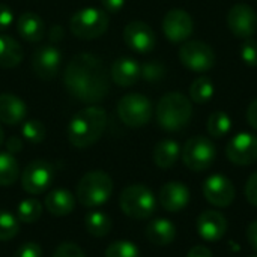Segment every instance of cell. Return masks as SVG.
<instances>
[{
  "label": "cell",
  "mask_w": 257,
  "mask_h": 257,
  "mask_svg": "<svg viewBox=\"0 0 257 257\" xmlns=\"http://www.w3.org/2000/svg\"><path fill=\"white\" fill-rule=\"evenodd\" d=\"M53 257H86L83 250L77 245V244H72V242H63L60 244Z\"/></svg>",
  "instance_id": "36"
},
{
  "label": "cell",
  "mask_w": 257,
  "mask_h": 257,
  "mask_svg": "<svg viewBox=\"0 0 257 257\" xmlns=\"http://www.w3.org/2000/svg\"><path fill=\"white\" fill-rule=\"evenodd\" d=\"M247 241L250 247L257 253V220L250 223V226L247 227Z\"/></svg>",
  "instance_id": "42"
},
{
  "label": "cell",
  "mask_w": 257,
  "mask_h": 257,
  "mask_svg": "<svg viewBox=\"0 0 257 257\" xmlns=\"http://www.w3.org/2000/svg\"><path fill=\"white\" fill-rule=\"evenodd\" d=\"M152 102L142 93H128L117 102V114L130 128H142L152 117Z\"/></svg>",
  "instance_id": "8"
},
{
  "label": "cell",
  "mask_w": 257,
  "mask_h": 257,
  "mask_svg": "<svg viewBox=\"0 0 257 257\" xmlns=\"http://www.w3.org/2000/svg\"><path fill=\"white\" fill-rule=\"evenodd\" d=\"M110 24V18L104 9L83 8L69 20V29L78 39H95L102 36Z\"/></svg>",
  "instance_id": "6"
},
{
  "label": "cell",
  "mask_w": 257,
  "mask_h": 257,
  "mask_svg": "<svg viewBox=\"0 0 257 257\" xmlns=\"http://www.w3.org/2000/svg\"><path fill=\"white\" fill-rule=\"evenodd\" d=\"M50 39L53 41V42H57V41H62V38H63V29L60 27V26H53L51 29H50Z\"/></svg>",
  "instance_id": "45"
},
{
  "label": "cell",
  "mask_w": 257,
  "mask_h": 257,
  "mask_svg": "<svg viewBox=\"0 0 257 257\" xmlns=\"http://www.w3.org/2000/svg\"><path fill=\"white\" fill-rule=\"evenodd\" d=\"M215 157H217L215 145L211 142V139L205 136L191 137L181 149L182 163L193 172L208 170L214 164Z\"/></svg>",
  "instance_id": "7"
},
{
  "label": "cell",
  "mask_w": 257,
  "mask_h": 257,
  "mask_svg": "<svg viewBox=\"0 0 257 257\" xmlns=\"http://www.w3.org/2000/svg\"><path fill=\"white\" fill-rule=\"evenodd\" d=\"M21 45L8 35H0V68H15L23 60Z\"/></svg>",
  "instance_id": "25"
},
{
  "label": "cell",
  "mask_w": 257,
  "mask_h": 257,
  "mask_svg": "<svg viewBox=\"0 0 257 257\" xmlns=\"http://www.w3.org/2000/svg\"><path fill=\"white\" fill-rule=\"evenodd\" d=\"M63 83L66 90L78 101L96 104L110 90L108 71L101 57L90 53L74 56L65 68Z\"/></svg>",
  "instance_id": "1"
},
{
  "label": "cell",
  "mask_w": 257,
  "mask_h": 257,
  "mask_svg": "<svg viewBox=\"0 0 257 257\" xmlns=\"http://www.w3.org/2000/svg\"><path fill=\"white\" fill-rule=\"evenodd\" d=\"M84 229L95 238H104L111 230V220L108 215L99 211L89 212L84 218Z\"/></svg>",
  "instance_id": "26"
},
{
  "label": "cell",
  "mask_w": 257,
  "mask_h": 257,
  "mask_svg": "<svg viewBox=\"0 0 257 257\" xmlns=\"http://www.w3.org/2000/svg\"><path fill=\"white\" fill-rule=\"evenodd\" d=\"M190 197H191V194H190L188 187L178 181L164 184L158 194L160 205L167 212H173V214L184 211L190 203Z\"/></svg>",
  "instance_id": "17"
},
{
  "label": "cell",
  "mask_w": 257,
  "mask_h": 257,
  "mask_svg": "<svg viewBox=\"0 0 257 257\" xmlns=\"http://www.w3.org/2000/svg\"><path fill=\"white\" fill-rule=\"evenodd\" d=\"M119 206L122 212L130 218L146 220L155 212L157 199L146 185L134 184L122 190L119 197Z\"/></svg>",
  "instance_id": "5"
},
{
  "label": "cell",
  "mask_w": 257,
  "mask_h": 257,
  "mask_svg": "<svg viewBox=\"0 0 257 257\" xmlns=\"http://www.w3.org/2000/svg\"><path fill=\"white\" fill-rule=\"evenodd\" d=\"M154 163L160 169H170L176 164V161L181 157V148L179 143L170 139L161 140L154 148Z\"/></svg>",
  "instance_id": "24"
},
{
  "label": "cell",
  "mask_w": 257,
  "mask_h": 257,
  "mask_svg": "<svg viewBox=\"0 0 257 257\" xmlns=\"http://www.w3.org/2000/svg\"><path fill=\"white\" fill-rule=\"evenodd\" d=\"M14 21V12L9 6L0 3V32L8 29Z\"/></svg>",
  "instance_id": "39"
},
{
  "label": "cell",
  "mask_w": 257,
  "mask_h": 257,
  "mask_svg": "<svg viewBox=\"0 0 257 257\" xmlns=\"http://www.w3.org/2000/svg\"><path fill=\"white\" fill-rule=\"evenodd\" d=\"M53 181V167L47 161L36 160L24 167L21 175V185L27 194L38 196L48 190Z\"/></svg>",
  "instance_id": "10"
},
{
  "label": "cell",
  "mask_w": 257,
  "mask_h": 257,
  "mask_svg": "<svg viewBox=\"0 0 257 257\" xmlns=\"http://www.w3.org/2000/svg\"><path fill=\"white\" fill-rule=\"evenodd\" d=\"M197 232L205 241L217 242L227 232V220L218 211H203L197 218Z\"/></svg>",
  "instance_id": "18"
},
{
  "label": "cell",
  "mask_w": 257,
  "mask_h": 257,
  "mask_svg": "<svg viewBox=\"0 0 257 257\" xmlns=\"http://www.w3.org/2000/svg\"><path fill=\"white\" fill-rule=\"evenodd\" d=\"M62 65V53L54 45H42L32 54V69L35 75L44 81L57 77Z\"/></svg>",
  "instance_id": "14"
},
{
  "label": "cell",
  "mask_w": 257,
  "mask_h": 257,
  "mask_svg": "<svg viewBox=\"0 0 257 257\" xmlns=\"http://www.w3.org/2000/svg\"><path fill=\"white\" fill-rule=\"evenodd\" d=\"M20 166L15 157L9 152H0V187H9L17 182Z\"/></svg>",
  "instance_id": "27"
},
{
  "label": "cell",
  "mask_w": 257,
  "mask_h": 257,
  "mask_svg": "<svg viewBox=\"0 0 257 257\" xmlns=\"http://www.w3.org/2000/svg\"><path fill=\"white\" fill-rule=\"evenodd\" d=\"M226 157L236 166H250L257 161V137L250 133H239L226 146Z\"/></svg>",
  "instance_id": "15"
},
{
  "label": "cell",
  "mask_w": 257,
  "mask_h": 257,
  "mask_svg": "<svg viewBox=\"0 0 257 257\" xmlns=\"http://www.w3.org/2000/svg\"><path fill=\"white\" fill-rule=\"evenodd\" d=\"M102 6H104V11L105 12H110V14H117L123 5H125V0H101Z\"/></svg>",
  "instance_id": "41"
},
{
  "label": "cell",
  "mask_w": 257,
  "mask_h": 257,
  "mask_svg": "<svg viewBox=\"0 0 257 257\" xmlns=\"http://www.w3.org/2000/svg\"><path fill=\"white\" fill-rule=\"evenodd\" d=\"M21 149H23V140H21L20 137L12 136V137L8 139V142H6V152L15 155V154H18Z\"/></svg>",
  "instance_id": "40"
},
{
  "label": "cell",
  "mask_w": 257,
  "mask_h": 257,
  "mask_svg": "<svg viewBox=\"0 0 257 257\" xmlns=\"http://www.w3.org/2000/svg\"><path fill=\"white\" fill-rule=\"evenodd\" d=\"M12 257H42V250L35 242H26L17 248Z\"/></svg>",
  "instance_id": "37"
},
{
  "label": "cell",
  "mask_w": 257,
  "mask_h": 257,
  "mask_svg": "<svg viewBox=\"0 0 257 257\" xmlns=\"http://www.w3.org/2000/svg\"><path fill=\"white\" fill-rule=\"evenodd\" d=\"M146 238L157 247H166L176 238V227L167 218H157L146 226Z\"/></svg>",
  "instance_id": "23"
},
{
  "label": "cell",
  "mask_w": 257,
  "mask_h": 257,
  "mask_svg": "<svg viewBox=\"0 0 257 257\" xmlns=\"http://www.w3.org/2000/svg\"><path fill=\"white\" fill-rule=\"evenodd\" d=\"M187 257H214L212 256V251L205 247V245H196L193 247L188 253H187Z\"/></svg>",
  "instance_id": "44"
},
{
  "label": "cell",
  "mask_w": 257,
  "mask_h": 257,
  "mask_svg": "<svg viewBox=\"0 0 257 257\" xmlns=\"http://www.w3.org/2000/svg\"><path fill=\"white\" fill-rule=\"evenodd\" d=\"M17 30L27 42H39L45 36V23L35 12H23L17 21Z\"/></svg>",
  "instance_id": "21"
},
{
  "label": "cell",
  "mask_w": 257,
  "mask_h": 257,
  "mask_svg": "<svg viewBox=\"0 0 257 257\" xmlns=\"http://www.w3.org/2000/svg\"><path fill=\"white\" fill-rule=\"evenodd\" d=\"M214 90V81L206 75H200L190 86V99L196 104H205L212 99Z\"/></svg>",
  "instance_id": "28"
},
{
  "label": "cell",
  "mask_w": 257,
  "mask_h": 257,
  "mask_svg": "<svg viewBox=\"0 0 257 257\" xmlns=\"http://www.w3.org/2000/svg\"><path fill=\"white\" fill-rule=\"evenodd\" d=\"M193 117V105L190 98L181 92L166 93L157 105V122L169 133L184 130Z\"/></svg>",
  "instance_id": "3"
},
{
  "label": "cell",
  "mask_w": 257,
  "mask_h": 257,
  "mask_svg": "<svg viewBox=\"0 0 257 257\" xmlns=\"http://www.w3.org/2000/svg\"><path fill=\"white\" fill-rule=\"evenodd\" d=\"M111 80L120 87L134 86L142 77L140 65L131 57H119L113 62L110 69Z\"/></svg>",
  "instance_id": "19"
},
{
  "label": "cell",
  "mask_w": 257,
  "mask_h": 257,
  "mask_svg": "<svg viewBox=\"0 0 257 257\" xmlns=\"http://www.w3.org/2000/svg\"><path fill=\"white\" fill-rule=\"evenodd\" d=\"M27 107L23 99L12 93H0V122L6 125H18L24 120Z\"/></svg>",
  "instance_id": "20"
},
{
  "label": "cell",
  "mask_w": 257,
  "mask_h": 257,
  "mask_svg": "<svg viewBox=\"0 0 257 257\" xmlns=\"http://www.w3.org/2000/svg\"><path fill=\"white\" fill-rule=\"evenodd\" d=\"M164 36L175 44H181L190 39L194 32V21L191 15L184 9H170L163 18Z\"/></svg>",
  "instance_id": "11"
},
{
  "label": "cell",
  "mask_w": 257,
  "mask_h": 257,
  "mask_svg": "<svg viewBox=\"0 0 257 257\" xmlns=\"http://www.w3.org/2000/svg\"><path fill=\"white\" fill-rule=\"evenodd\" d=\"M248 257H257V254H254V256H248Z\"/></svg>",
  "instance_id": "47"
},
{
  "label": "cell",
  "mask_w": 257,
  "mask_h": 257,
  "mask_svg": "<svg viewBox=\"0 0 257 257\" xmlns=\"http://www.w3.org/2000/svg\"><path fill=\"white\" fill-rule=\"evenodd\" d=\"M244 193H245L247 202L257 208V172H254L253 175H250V178L247 179Z\"/></svg>",
  "instance_id": "38"
},
{
  "label": "cell",
  "mask_w": 257,
  "mask_h": 257,
  "mask_svg": "<svg viewBox=\"0 0 257 257\" xmlns=\"http://www.w3.org/2000/svg\"><path fill=\"white\" fill-rule=\"evenodd\" d=\"M227 26L236 38H251L257 30L256 11L247 3L233 5L227 12Z\"/></svg>",
  "instance_id": "13"
},
{
  "label": "cell",
  "mask_w": 257,
  "mask_h": 257,
  "mask_svg": "<svg viewBox=\"0 0 257 257\" xmlns=\"http://www.w3.org/2000/svg\"><path fill=\"white\" fill-rule=\"evenodd\" d=\"M42 215V205L38 199H24L17 208V218L20 223L32 224Z\"/></svg>",
  "instance_id": "30"
},
{
  "label": "cell",
  "mask_w": 257,
  "mask_h": 257,
  "mask_svg": "<svg viewBox=\"0 0 257 257\" xmlns=\"http://www.w3.org/2000/svg\"><path fill=\"white\" fill-rule=\"evenodd\" d=\"M21 134L24 137L26 142L32 143V145H39L44 142L45 139V126L36 120V119H30V120H26L21 126Z\"/></svg>",
  "instance_id": "32"
},
{
  "label": "cell",
  "mask_w": 257,
  "mask_h": 257,
  "mask_svg": "<svg viewBox=\"0 0 257 257\" xmlns=\"http://www.w3.org/2000/svg\"><path fill=\"white\" fill-rule=\"evenodd\" d=\"M241 59L248 66H257V41L253 38L244 39L241 45Z\"/></svg>",
  "instance_id": "35"
},
{
  "label": "cell",
  "mask_w": 257,
  "mask_h": 257,
  "mask_svg": "<svg viewBox=\"0 0 257 257\" xmlns=\"http://www.w3.org/2000/svg\"><path fill=\"white\" fill-rule=\"evenodd\" d=\"M104 257H140V251L134 242L114 241L107 247Z\"/></svg>",
  "instance_id": "33"
},
{
  "label": "cell",
  "mask_w": 257,
  "mask_h": 257,
  "mask_svg": "<svg viewBox=\"0 0 257 257\" xmlns=\"http://www.w3.org/2000/svg\"><path fill=\"white\" fill-rule=\"evenodd\" d=\"M203 196L212 206L227 208L235 200L236 190L227 176L215 173L206 178V181L203 182Z\"/></svg>",
  "instance_id": "12"
},
{
  "label": "cell",
  "mask_w": 257,
  "mask_h": 257,
  "mask_svg": "<svg viewBox=\"0 0 257 257\" xmlns=\"http://www.w3.org/2000/svg\"><path fill=\"white\" fill-rule=\"evenodd\" d=\"M206 130H208V134L211 137L223 139L232 130V120H230V117H229V114L226 111L217 110V111L211 113V116L208 117Z\"/></svg>",
  "instance_id": "29"
},
{
  "label": "cell",
  "mask_w": 257,
  "mask_h": 257,
  "mask_svg": "<svg viewBox=\"0 0 257 257\" xmlns=\"http://www.w3.org/2000/svg\"><path fill=\"white\" fill-rule=\"evenodd\" d=\"M3 142H5V133H3V130L0 126V146L3 145Z\"/></svg>",
  "instance_id": "46"
},
{
  "label": "cell",
  "mask_w": 257,
  "mask_h": 257,
  "mask_svg": "<svg viewBox=\"0 0 257 257\" xmlns=\"http://www.w3.org/2000/svg\"><path fill=\"white\" fill-rule=\"evenodd\" d=\"M125 44L137 53H149L155 48L157 38L152 27L143 21H131L123 29Z\"/></svg>",
  "instance_id": "16"
},
{
  "label": "cell",
  "mask_w": 257,
  "mask_h": 257,
  "mask_svg": "<svg viewBox=\"0 0 257 257\" xmlns=\"http://www.w3.org/2000/svg\"><path fill=\"white\" fill-rule=\"evenodd\" d=\"M20 232V221L15 215L0 209V241H9Z\"/></svg>",
  "instance_id": "31"
},
{
  "label": "cell",
  "mask_w": 257,
  "mask_h": 257,
  "mask_svg": "<svg viewBox=\"0 0 257 257\" xmlns=\"http://www.w3.org/2000/svg\"><path fill=\"white\" fill-rule=\"evenodd\" d=\"M45 209L54 217L69 215L75 208V197L65 188H56L50 191L44 200Z\"/></svg>",
  "instance_id": "22"
},
{
  "label": "cell",
  "mask_w": 257,
  "mask_h": 257,
  "mask_svg": "<svg viewBox=\"0 0 257 257\" xmlns=\"http://www.w3.org/2000/svg\"><path fill=\"white\" fill-rule=\"evenodd\" d=\"M181 63L193 72H208L215 65L214 48L203 41H185L179 48Z\"/></svg>",
  "instance_id": "9"
},
{
  "label": "cell",
  "mask_w": 257,
  "mask_h": 257,
  "mask_svg": "<svg viewBox=\"0 0 257 257\" xmlns=\"http://www.w3.org/2000/svg\"><path fill=\"white\" fill-rule=\"evenodd\" d=\"M113 193V179L102 170L86 173L77 185V200L86 208L104 205Z\"/></svg>",
  "instance_id": "4"
},
{
  "label": "cell",
  "mask_w": 257,
  "mask_h": 257,
  "mask_svg": "<svg viewBox=\"0 0 257 257\" xmlns=\"http://www.w3.org/2000/svg\"><path fill=\"white\" fill-rule=\"evenodd\" d=\"M107 126V113L101 107H86L80 110L68 125V140L74 148L84 149L95 145Z\"/></svg>",
  "instance_id": "2"
},
{
  "label": "cell",
  "mask_w": 257,
  "mask_h": 257,
  "mask_svg": "<svg viewBox=\"0 0 257 257\" xmlns=\"http://www.w3.org/2000/svg\"><path fill=\"white\" fill-rule=\"evenodd\" d=\"M142 71V77L148 81V83H158L164 78L166 75V68L163 63L160 62H146L143 66H140Z\"/></svg>",
  "instance_id": "34"
},
{
  "label": "cell",
  "mask_w": 257,
  "mask_h": 257,
  "mask_svg": "<svg viewBox=\"0 0 257 257\" xmlns=\"http://www.w3.org/2000/svg\"><path fill=\"white\" fill-rule=\"evenodd\" d=\"M247 120H248L250 126L257 131V98L247 108Z\"/></svg>",
  "instance_id": "43"
}]
</instances>
